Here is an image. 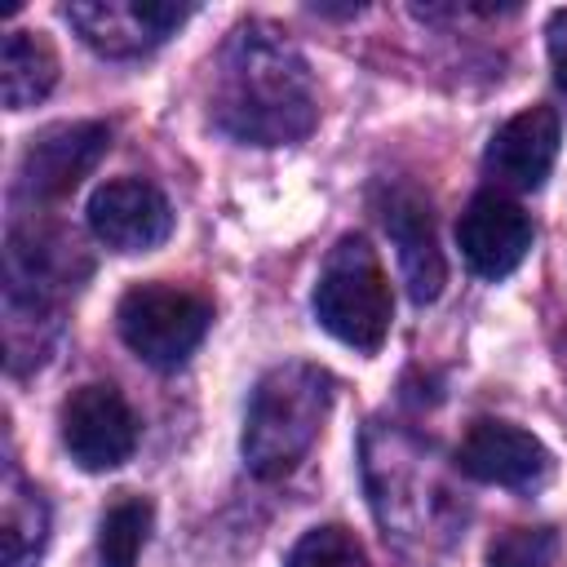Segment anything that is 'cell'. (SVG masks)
Here are the masks:
<instances>
[{"instance_id":"4","label":"cell","mask_w":567,"mask_h":567,"mask_svg":"<svg viewBox=\"0 0 567 567\" xmlns=\"http://www.w3.org/2000/svg\"><path fill=\"white\" fill-rule=\"evenodd\" d=\"M115 323H120L124 346L142 363L177 368L204 341V332L213 323V306H208V297L177 288V284H137L120 297Z\"/></svg>"},{"instance_id":"12","label":"cell","mask_w":567,"mask_h":567,"mask_svg":"<svg viewBox=\"0 0 567 567\" xmlns=\"http://www.w3.org/2000/svg\"><path fill=\"white\" fill-rule=\"evenodd\" d=\"M381 221H385V235L399 248V270H403L408 297L416 306H430L443 292V279H447V266H443V252H439V239H434L430 204L416 190L399 186V190H390Z\"/></svg>"},{"instance_id":"13","label":"cell","mask_w":567,"mask_h":567,"mask_svg":"<svg viewBox=\"0 0 567 567\" xmlns=\"http://www.w3.org/2000/svg\"><path fill=\"white\" fill-rule=\"evenodd\" d=\"M58 84V53L40 31H9L0 49V89L9 111H27Z\"/></svg>"},{"instance_id":"7","label":"cell","mask_w":567,"mask_h":567,"mask_svg":"<svg viewBox=\"0 0 567 567\" xmlns=\"http://www.w3.org/2000/svg\"><path fill=\"white\" fill-rule=\"evenodd\" d=\"M111 128L97 120H71V124H49L35 133L18 159V186L31 199H62L71 195L106 155Z\"/></svg>"},{"instance_id":"2","label":"cell","mask_w":567,"mask_h":567,"mask_svg":"<svg viewBox=\"0 0 567 567\" xmlns=\"http://www.w3.org/2000/svg\"><path fill=\"white\" fill-rule=\"evenodd\" d=\"M332 408V377L319 363L270 368L244 416V461L257 478H284L315 447Z\"/></svg>"},{"instance_id":"1","label":"cell","mask_w":567,"mask_h":567,"mask_svg":"<svg viewBox=\"0 0 567 567\" xmlns=\"http://www.w3.org/2000/svg\"><path fill=\"white\" fill-rule=\"evenodd\" d=\"M213 124L252 146H284L315 128V80L306 58L270 22H244L213 75Z\"/></svg>"},{"instance_id":"10","label":"cell","mask_w":567,"mask_h":567,"mask_svg":"<svg viewBox=\"0 0 567 567\" xmlns=\"http://www.w3.org/2000/svg\"><path fill=\"white\" fill-rule=\"evenodd\" d=\"M456 244L478 279H505L532 248V217L505 195H478L456 221Z\"/></svg>"},{"instance_id":"18","label":"cell","mask_w":567,"mask_h":567,"mask_svg":"<svg viewBox=\"0 0 567 567\" xmlns=\"http://www.w3.org/2000/svg\"><path fill=\"white\" fill-rule=\"evenodd\" d=\"M549 66H554V80L567 89V9H558L549 18Z\"/></svg>"},{"instance_id":"9","label":"cell","mask_w":567,"mask_h":567,"mask_svg":"<svg viewBox=\"0 0 567 567\" xmlns=\"http://www.w3.org/2000/svg\"><path fill=\"white\" fill-rule=\"evenodd\" d=\"M456 470L492 487H536L549 474V452L527 430L483 416L465 430L456 447Z\"/></svg>"},{"instance_id":"14","label":"cell","mask_w":567,"mask_h":567,"mask_svg":"<svg viewBox=\"0 0 567 567\" xmlns=\"http://www.w3.org/2000/svg\"><path fill=\"white\" fill-rule=\"evenodd\" d=\"M49 540V509L35 487L18 478V470H4V514H0V545L4 567H35L40 549Z\"/></svg>"},{"instance_id":"8","label":"cell","mask_w":567,"mask_h":567,"mask_svg":"<svg viewBox=\"0 0 567 567\" xmlns=\"http://www.w3.org/2000/svg\"><path fill=\"white\" fill-rule=\"evenodd\" d=\"M89 226L93 235L115 252H146L168 239L173 208L159 186L142 177H115L102 182L89 199Z\"/></svg>"},{"instance_id":"6","label":"cell","mask_w":567,"mask_h":567,"mask_svg":"<svg viewBox=\"0 0 567 567\" xmlns=\"http://www.w3.org/2000/svg\"><path fill=\"white\" fill-rule=\"evenodd\" d=\"M62 18L80 31V40L106 58H137L164 44L186 18L190 4L173 0H75Z\"/></svg>"},{"instance_id":"17","label":"cell","mask_w":567,"mask_h":567,"mask_svg":"<svg viewBox=\"0 0 567 567\" xmlns=\"http://www.w3.org/2000/svg\"><path fill=\"white\" fill-rule=\"evenodd\" d=\"M558 532L554 527H505L487 545V567H554Z\"/></svg>"},{"instance_id":"15","label":"cell","mask_w":567,"mask_h":567,"mask_svg":"<svg viewBox=\"0 0 567 567\" xmlns=\"http://www.w3.org/2000/svg\"><path fill=\"white\" fill-rule=\"evenodd\" d=\"M155 509L146 496H120L97 523V563L102 567H137L151 540Z\"/></svg>"},{"instance_id":"3","label":"cell","mask_w":567,"mask_h":567,"mask_svg":"<svg viewBox=\"0 0 567 567\" xmlns=\"http://www.w3.org/2000/svg\"><path fill=\"white\" fill-rule=\"evenodd\" d=\"M315 319L341 346H354L363 354L381 350L390 319H394V297H390V279L363 235H346L328 252L319 284H315Z\"/></svg>"},{"instance_id":"16","label":"cell","mask_w":567,"mask_h":567,"mask_svg":"<svg viewBox=\"0 0 567 567\" xmlns=\"http://www.w3.org/2000/svg\"><path fill=\"white\" fill-rule=\"evenodd\" d=\"M284 567H372V563H368L363 545L354 540V532H346V527L332 523V527L306 532L292 545V554H288Z\"/></svg>"},{"instance_id":"11","label":"cell","mask_w":567,"mask_h":567,"mask_svg":"<svg viewBox=\"0 0 567 567\" xmlns=\"http://www.w3.org/2000/svg\"><path fill=\"white\" fill-rule=\"evenodd\" d=\"M487 173L509 190H540L558 159V115L554 106H527L509 115L487 142Z\"/></svg>"},{"instance_id":"5","label":"cell","mask_w":567,"mask_h":567,"mask_svg":"<svg viewBox=\"0 0 567 567\" xmlns=\"http://www.w3.org/2000/svg\"><path fill=\"white\" fill-rule=\"evenodd\" d=\"M58 425H62V447L89 474L124 465L137 447V416L111 381H89L71 390Z\"/></svg>"}]
</instances>
